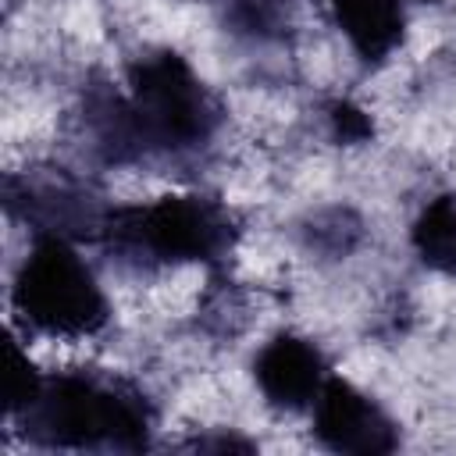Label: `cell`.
<instances>
[{"label": "cell", "mask_w": 456, "mask_h": 456, "mask_svg": "<svg viewBox=\"0 0 456 456\" xmlns=\"http://www.w3.org/2000/svg\"><path fill=\"white\" fill-rule=\"evenodd\" d=\"M18 310L43 331L86 335L103 324V296L86 264L57 239L39 242L14 289Z\"/></svg>", "instance_id": "obj_1"}, {"label": "cell", "mask_w": 456, "mask_h": 456, "mask_svg": "<svg viewBox=\"0 0 456 456\" xmlns=\"http://www.w3.org/2000/svg\"><path fill=\"white\" fill-rule=\"evenodd\" d=\"M39 420L53 442L68 445H132L146 428V417L132 395L86 378H64L53 392H46L39 403Z\"/></svg>", "instance_id": "obj_2"}, {"label": "cell", "mask_w": 456, "mask_h": 456, "mask_svg": "<svg viewBox=\"0 0 456 456\" xmlns=\"http://www.w3.org/2000/svg\"><path fill=\"white\" fill-rule=\"evenodd\" d=\"M132 114L157 142H192L210 125V103L178 57H153L132 78Z\"/></svg>", "instance_id": "obj_3"}, {"label": "cell", "mask_w": 456, "mask_h": 456, "mask_svg": "<svg viewBox=\"0 0 456 456\" xmlns=\"http://www.w3.org/2000/svg\"><path fill=\"white\" fill-rule=\"evenodd\" d=\"M121 232L153 249L157 256H214L228 242V221L217 207L203 200H160L153 207L132 210Z\"/></svg>", "instance_id": "obj_4"}, {"label": "cell", "mask_w": 456, "mask_h": 456, "mask_svg": "<svg viewBox=\"0 0 456 456\" xmlns=\"http://www.w3.org/2000/svg\"><path fill=\"white\" fill-rule=\"evenodd\" d=\"M317 435L342 452H385L392 449V428L381 410L349 388L346 381H328L317 395Z\"/></svg>", "instance_id": "obj_5"}, {"label": "cell", "mask_w": 456, "mask_h": 456, "mask_svg": "<svg viewBox=\"0 0 456 456\" xmlns=\"http://www.w3.org/2000/svg\"><path fill=\"white\" fill-rule=\"evenodd\" d=\"M256 378H260V388L281 406H303V403L317 399L324 388L321 356L314 353V346H306L303 338H292V335L274 338L260 353Z\"/></svg>", "instance_id": "obj_6"}, {"label": "cell", "mask_w": 456, "mask_h": 456, "mask_svg": "<svg viewBox=\"0 0 456 456\" xmlns=\"http://www.w3.org/2000/svg\"><path fill=\"white\" fill-rule=\"evenodd\" d=\"M331 11L363 57H385L403 32L399 0H331Z\"/></svg>", "instance_id": "obj_7"}, {"label": "cell", "mask_w": 456, "mask_h": 456, "mask_svg": "<svg viewBox=\"0 0 456 456\" xmlns=\"http://www.w3.org/2000/svg\"><path fill=\"white\" fill-rule=\"evenodd\" d=\"M413 242L431 267L456 271V196L435 200L420 214V221L413 228Z\"/></svg>", "instance_id": "obj_8"}, {"label": "cell", "mask_w": 456, "mask_h": 456, "mask_svg": "<svg viewBox=\"0 0 456 456\" xmlns=\"http://www.w3.org/2000/svg\"><path fill=\"white\" fill-rule=\"evenodd\" d=\"M7 399H11V406H21V403H32V399H36V381H32V374H28V360H21L18 349H11Z\"/></svg>", "instance_id": "obj_9"}]
</instances>
